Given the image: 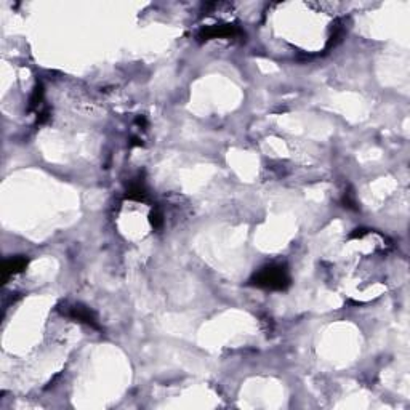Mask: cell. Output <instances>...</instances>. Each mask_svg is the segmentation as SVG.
<instances>
[{
	"label": "cell",
	"mask_w": 410,
	"mask_h": 410,
	"mask_svg": "<svg viewBox=\"0 0 410 410\" xmlns=\"http://www.w3.org/2000/svg\"><path fill=\"white\" fill-rule=\"evenodd\" d=\"M240 31L235 26H212L200 32V39L208 40V39H221V37H235Z\"/></svg>",
	"instance_id": "obj_3"
},
{
	"label": "cell",
	"mask_w": 410,
	"mask_h": 410,
	"mask_svg": "<svg viewBox=\"0 0 410 410\" xmlns=\"http://www.w3.org/2000/svg\"><path fill=\"white\" fill-rule=\"evenodd\" d=\"M26 265H28V260H26L24 257H15L13 260H7L4 263V269H2L4 279L23 271V269L26 268Z\"/></svg>",
	"instance_id": "obj_4"
},
{
	"label": "cell",
	"mask_w": 410,
	"mask_h": 410,
	"mask_svg": "<svg viewBox=\"0 0 410 410\" xmlns=\"http://www.w3.org/2000/svg\"><path fill=\"white\" fill-rule=\"evenodd\" d=\"M144 196H146V189L143 186V183L138 181V183H132V185H130V188L127 191V197L128 199L141 200V199H144Z\"/></svg>",
	"instance_id": "obj_5"
},
{
	"label": "cell",
	"mask_w": 410,
	"mask_h": 410,
	"mask_svg": "<svg viewBox=\"0 0 410 410\" xmlns=\"http://www.w3.org/2000/svg\"><path fill=\"white\" fill-rule=\"evenodd\" d=\"M343 204L348 207V208H353V210H356V199H354V196H353V193L351 191H348V193H345L343 194Z\"/></svg>",
	"instance_id": "obj_7"
},
{
	"label": "cell",
	"mask_w": 410,
	"mask_h": 410,
	"mask_svg": "<svg viewBox=\"0 0 410 410\" xmlns=\"http://www.w3.org/2000/svg\"><path fill=\"white\" fill-rule=\"evenodd\" d=\"M365 232H367L365 229H356V231L351 234V237H354V239H356V237H362V235H364Z\"/></svg>",
	"instance_id": "obj_8"
},
{
	"label": "cell",
	"mask_w": 410,
	"mask_h": 410,
	"mask_svg": "<svg viewBox=\"0 0 410 410\" xmlns=\"http://www.w3.org/2000/svg\"><path fill=\"white\" fill-rule=\"evenodd\" d=\"M252 284L261 287V289L269 290H285L290 285V276L289 271L281 265H271L266 266L255 274L252 279Z\"/></svg>",
	"instance_id": "obj_1"
},
{
	"label": "cell",
	"mask_w": 410,
	"mask_h": 410,
	"mask_svg": "<svg viewBox=\"0 0 410 410\" xmlns=\"http://www.w3.org/2000/svg\"><path fill=\"white\" fill-rule=\"evenodd\" d=\"M149 221L151 224L154 226V228H160V226L163 224V216L160 213V210H157V208H154L151 216H149Z\"/></svg>",
	"instance_id": "obj_6"
},
{
	"label": "cell",
	"mask_w": 410,
	"mask_h": 410,
	"mask_svg": "<svg viewBox=\"0 0 410 410\" xmlns=\"http://www.w3.org/2000/svg\"><path fill=\"white\" fill-rule=\"evenodd\" d=\"M66 316L72 317L78 322H84V324L90 325L93 329H100V324H98V319L95 316V312L84 306V304H72V306H69L66 309Z\"/></svg>",
	"instance_id": "obj_2"
}]
</instances>
